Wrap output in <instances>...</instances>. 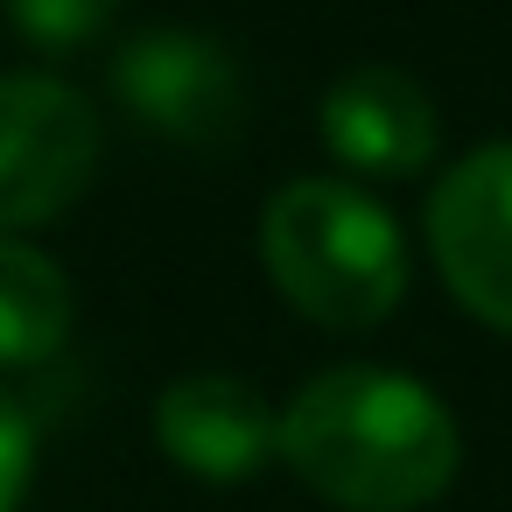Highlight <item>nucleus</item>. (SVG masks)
Here are the masks:
<instances>
[{"label":"nucleus","mask_w":512,"mask_h":512,"mask_svg":"<svg viewBox=\"0 0 512 512\" xmlns=\"http://www.w3.org/2000/svg\"><path fill=\"white\" fill-rule=\"evenodd\" d=\"M274 428H281V414L239 372H183L155 400V442H162V456L176 470L204 477V484L253 477L274 456Z\"/></svg>","instance_id":"obj_6"},{"label":"nucleus","mask_w":512,"mask_h":512,"mask_svg":"<svg viewBox=\"0 0 512 512\" xmlns=\"http://www.w3.org/2000/svg\"><path fill=\"white\" fill-rule=\"evenodd\" d=\"M15 29L36 43V50H85L106 22H113V0H8Z\"/></svg>","instance_id":"obj_9"},{"label":"nucleus","mask_w":512,"mask_h":512,"mask_svg":"<svg viewBox=\"0 0 512 512\" xmlns=\"http://www.w3.org/2000/svg\"><path fill=\"white\" fill-rule=\"evenodd\" d=\"M36 477V428L15 393H0V512H15Z\"/></svg>","instance_id":"obj_10"},{"label":"nucleus","mask_w":512,"mask_h":512,"mask_svg":"<svg viewBox=\"0 0 512 512\" xmlns=\"http://www.w3.org/2000/svg\"><path fill=\"white\" fill-rule=\"evenodd\" d=\"M323 141L337 162H351L358 176H414L435 162L442 120L435 99L421 92V78L393 71V64H358L323 92Z\"/></svg>","instance_id":"obj_7"},{"label":"nucleus","mask_w":512,"mask_h":512,"mask_svg":"<svg viewBox=\"0 0 512 512\" xmlns=\"http://www.w3.org/2000/svg\"><path fill=\"white\" fill-rule=\"evenodd\" d=\"M274 288L323 330H372L407 295V239L379 197L344 176H295L260 211Z\"/></svg>","instance_id":"obj_2"},{"label":"nucleus","mask_w":512,"mask_h":512,"mask_svg":"<svg viewBox=\"0 0 512 512\" xmlns=\"http://www.w3.org/2000/svg\"><path fill=\"white\" fill-rule=\"evenodd\" d=\"M99 176V113L64 78H0V232L64 218Z\"/></svg>","instance_id":"obj_3"},{"label":"nucleus","mask_w":512,"mask_h":512,"mask_svg":"<svg viewBox=\"0 0 512 512\" xmlns=\"http://www.w3.org/2000/svg\"><path fill=\"white\" fill-rule=\"evenodd\" d=\"M274 456L337 512H421L456 484L463 428L414 372L330 365L281 407Z\"/></svg>","instance_id":"obj_1"},{"label":"nucleus","mask_w":512,"mask_h":512,"mask_svg":"<svg viewBox=\"0 0 512 512\" xmlns=\"http://www.w3.org/2000/svg\"><path fill=\"white\" fill-rule=\"evenodd\" d=\"M71 337V281L50 253L0 239V365H43Z\"/></svg>","instance_id":"obj_8"},{"label":"nucleus","mask_w":512,"mask_h":512,"mask_svg":"<svg viewBox=\"0 0 512 512\" xmlns=\"http://www.w3.org/2000/svg\"><path fill=\"white\" fill-rule=\"evenodd\" d=\"M113 92L141 127H155L183 148H225L246 120L239 57L211 29H183V22L127 36L113 57Z\"/></svg>","instance_id":"obj_4"},{"label":"nucleus","mask_w":512,"mask_h":512,"mask_svg":"<svg viewBox=\"0 0 512 512\" xmlns=\"http://www.w3.org/2000/svg\"><path fill=\"white\" fill-rule=\"evenodd\" d=\"M428 253L449 295L512 337V141L456 155L428 190Z\"/></svg>","instance_id":"obj_5"}]
</instances>
